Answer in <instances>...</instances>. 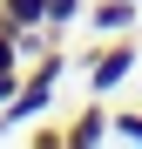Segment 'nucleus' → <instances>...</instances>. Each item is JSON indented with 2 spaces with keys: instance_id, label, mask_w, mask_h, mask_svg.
<instances>
[{
  "instance_id": "obj_1",
  "label": "nucleus",
  "mask_w": 142,
  "mask_h": 149,
  "mask_svg": "<svg viewBox=\"0 0 142 149\" xmlns=\"http://www.w3.org/2000/svg\"><path fill=\"white\" fill-rule=\"evenodd\" d=\"M135 41L129 34H108V41H95V54H88V88L95 95H108V88H122L129 74H135Z\"/></svg>"
},
{
  "instance_id": "obj_2",
  "label": "nucleus",
  "mask_w": 142,
  "mask_h": 149,
  "mask_svg": "<svg viewBox=\"0 0 142 149\" xmlns=\"http://www.w3.org/2000/svg\"><path fill=\"white\" fill-rule=\"evenodd\" d=\"M102 142H108V109H102V95H95V109H81L61 129V149H102Z\"/></svg>"
},
{
  "instance_id": "obj_3",
  "label": "nucleus",
  "mask_w": 142,
  "mask_h": 149,
  "mask_svg": "<svg viewBox=\"0 0 142 149\" xmlns=\"http://www.w3.org/2000/svg\"><path fill=\"white\" fill-rule=\"evenodd\" d=\"M135 14H142V0H88L95 34H129V27H135Z\"/></svg>"
},
{
  "instance_id": "obj_4",
  "label": "nucleus",
  "mask_w": 142,
  "mask_h": 149,
  "mask_svg": "<svg viewBox=\"0 0 142 149\" xmlns=\"http://www.w3.org/2000/svg\"><path fill=\"white\" fill-rule=\"evenodd\" d=\"M7 27H47V0H0Z\"/></svg>"
},
{
  "instance_id": "obj_5",
  "label": "nucleus",
  "mask_w": 142,
  "mask_h": 149,
  "mask_svg": "<svg viewBox=\"0 0 142 149\" xmlns=\"http://www.w3.org/2000/svg\"><path fill=\"white\" fill-rule=\"evenodd\" d=\"M108 136H122V142H142V109H122V115H108Z\"/></svg>"
},
{
  "instance_id": "obj_6",
  "label": "nucleus",
  "mask_w": 142,
  "mask_h": 149,
  "mask_svg": "<svg viewBox=\"0 0 142 149\" xmlns=\"http://www.w3.org/2000/svg\"><path fill=\"white\" fill-rule=\"evenodd\" d=\"M81 14H88V0H47V27H68Z\"/></svg>"
},
{
  "instance_id": "obj_7",
  "label": "nucleus",
  "mask_w": 142,
  "mask_h": 149,
  "mask_svg": "<svg viewBox=\"0 0 142 149\" xmlns=\"http://www.w3.org/2000/svg\"><path fill=\"white\" fill-rule=\"evenodd\" d=\"M14 88H20V68H0V109L14 102Z\"/></svg>"
}]
</instances>
